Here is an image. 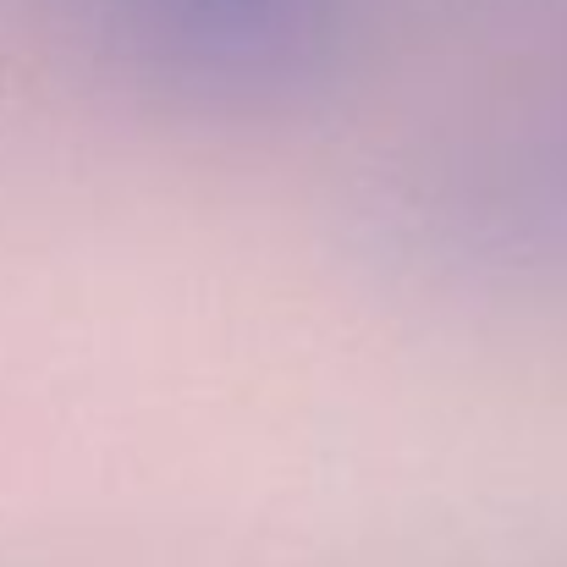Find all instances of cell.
Segmentation results:
<instances>
[{
  "label": "cell",
  "mask_w": 567,
  "mask_h": 567,
  "mask_svg": "<svg viewBox=\"0 0 567 567\" xmlns=\"http://www.w3.org/2000/svg\"><path fill=\"white\" fill-rule=\"evenodd\" d=\"M116 61L150 89L259 111L309 94L348 44V0H89Z\"/></svg>",
  "instance_id": "obj_1"
}]
</instances>
